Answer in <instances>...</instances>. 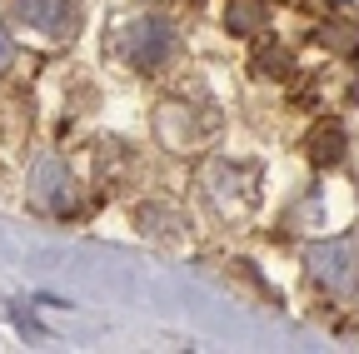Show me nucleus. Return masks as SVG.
I'll return each mask as SVG.
<instances>
[{
    "label": "nucleus",
    "mask_w": 359,
    "mask_h": 354,
    "mask_svg": "<svg viewBox=\"0 0 359 354\" xmlns=\"http://www.w3.org/2000/svg\"><path fill=\"white\" fill-rule=\"evenodd\" d=\"M15 65V40H11V30L6 25H0V75H6Z\"/></svg>",
    "instance_id": "423d86ee"
},
{
    "label": "nucleus",
    "mask_w": 359,
    "mask_h": 354,
    "mask_svg": "<svg viewBox=\"0 0 359 354\" xmlns=\"http://www.w3.org/2000/svg\"><path fill=\"white\" fill-rule=\"evenodd\" d=\"M11 11L40 40H70L80 30V0H11Z\"/></svg>",
    "instance_id": "7ed1b4c3"
},
{
    "label": "nucleus",
    "mask_w": 359,
    "mask_h": 354,
    "mask_svg": "<svg viewBox=\"0 0 359 354\" xmlns=\"http://www.w3.org/2000/svg\"><path fill=\"white\" fill-rule=\"evenodd\" d=\"M180 50V35L170 20L160 15H135L125 30H120V55L135 65V70H165Z\"/></svg>",
    "instance_id": "f257e3e1"
},
{
    "label": "nucleus",
    "mask_w": 359,
    "mask_h": 354,
    "mask_svg": "<svg viewBox=\"0 0 359 354\" xmlns=\"http://www.w3.org/2000/svg\"><path fill=\"white\" fill-rule=\"evenodd\" d=\"M304 275L325 294H354L359 290V245L354 240H320L304 250Z\"/></svg>",
    "instance_id": "f03ea898"
},
{
    "label": "nucleus",
    "mask_w": 359,
    "mask_h": 354,
    "mask_svg": "<svg viewBox=\"0 0 359 354\" xmlns=\"http://www.w3.org/2000/svg\"><path fill=\"white\" fill-rule=\"evenodd\" d=\"M339 145H344V130H339V125H320V130L309 135L314 165H334V160H339Z\"/></svg>",
    "instance_id": "39448f33"
},
{
    "label": "nucleus",
    "mask_w": 359,
    "mask_h": 354,
    "mask_svg": "<svg viewBox=\"0 0 359 354\" xmlns=\"http://www.w3.org/2000/svg\"><path fill=\"white\" fill-rule=\"evenodd\" d=\"M35 200L50 210V215H75L80 210V190H75L70 170L60 160H40L35 165Z\"/></svg>",
    "instance_id": "20e7f679"
}]
</instances>
